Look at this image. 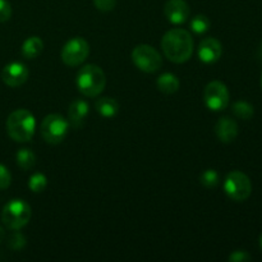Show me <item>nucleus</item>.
<instances>
[{"label": "nucleus", "instance_id": "21", "mask_svg": "<svg viewBox=\"0 0 262 262\" xmlns=\"http://www.w3.org/2000/svg\"><path fill=\"white\" fill-rule=\"evenodd\" d=\"M210 28V19L204 14H197L191 20V30L197 35L207 32Z\"/></svg>", "mask_w": 262, "mask_h": 262}, {"label": "nucleus", "instance_id": "28", "mask_svg": "<svg viewBox=\"0 0 262 262\" xmlns=\"http://www.w3.org/2000/svg\"><path fill=\"white\" fill-rule=\"evenodd\" d=\"M4 237H5V232H4V229H3V228L0 227V243L3 242V239H4Z\"/></svg>", "mask_w": 262, "mask_h": 262}, {"label": "nucleus", "instance_id": "24", "mask_svg": "<svg viewBox=\"0 0 262 262\" xmlns=\"http://www.w3.org/2000/svg\"><path fill=\"white\" fill-rule=\"evenodd\" d=\"M12 183V174L8 170V168L3 164H0V191L7 189Z\"/></svg>", "mask_w": 262, "mask_h": 262}, {"label": "nucleus", "instance_id": "3", "mask_svg": "<svg viewBox=\"0 0 262 262\" xmlns=\"http://www.w3.org/2000/svg\"><path fill=\"white\" fill-rule=\"evenodd\" d=\"M36 120L32 113L26 109L13 112L7 119V132L15 142H27L33 137Z\"/></svg>", "mask_w": 262, "mask_h": 262}, {"label": "nucleus", "instance_id": "17", "mask_svg": "<svg viewBox=\"0 0 262 262\" xmlns=\"http://www.w3.org/2000/svg\"><path fill=\"white\" fill-rule=\"evenodd\" d=\"M43 50V42L38 36H31L23 42L22 55L26 59H35L41 55Z\"/></svg>", "mask_w": 262, "mask_h": 262}, {"label": "nucleus", "instance_id": "11", "mask_svg": "<svg viewBox=\"0 0 262 262\" xmlns=\"http://www.w3.org/2000/svg\"><path fill=\"white\" fill-rule=\"evenodd\" d=\"M166 19L173 25H183L189 17V5L186 0H168L164 7Z\"/></svg>", "mask_w": 262, "mask_h": 262}, {"label": "nucleus", "instance_id": "30", "mask_svg": "<svg viewBox=\"0 0 262 262\" xmlns=\"http://www.w3.org/2000/svg\"><path fill=\"white\" fill-rule=\"evenodd\" d=\"M261 87H262V76H261Z\"/></svg>", "mask_w": 262, "mask_h": 262}, {"label": "nucleus", "instance_id": "27", "mask_svg": "<svg viewBox=\"0 0 262 262\" xmlns=\"http://www.w3.org/2000/svg\"><path fill=\"white\" fill-rule=\"evenodd\" d=\"M251 260H252V257H251L250 253H248L247 251L243 250L234 251V252H232V255L229 256L230 262H247Z\"/></svg>", "mask_w": 262, "mask_h": 262}, {"label": "nucleus", "instance_id": "2", "mask_svg": "<svg viewBox=\"0 0 262 262\" xmlns=\"http://www.w3.org/2000/svg\"><path fill=\"white\" fill-rule=\"evenodd\" d=\"M77 89L87 97H96L104 91L106 77L104 71L96 64H87L77 73Z\"/></svg>", "mask_w": 262, "mask_h": 262}, {"label": "nucleus", "instance_id": "31", "mask_svg": "<svg viewBox=\"0 0 262 262\" xmlns=\"http://www.w3.org/2000/svg\"><path fill=\"white\" fill-rule=\"evenodd\" d=\"M261 50H262V45H261Z\"/></svg>", "mask_w": 262, "mask_h": 262}, {"label": "nucleus", "instance_id": "25", "mask_svg": "<svg viewBox=\"0 0 262 262\" xmlns=\"http://www.w3.org/2000/svg\"><path fill=\"white\" fill-rule=\"evenodd\" d=\"M94 4L100 12H112L117 5V0H94Z\"/></svg>", "mask_w": 262, "mask_h": 262}, {"label": "nucleus", "instance_id": "22", "mask_svg": "<svg viewBox=\"0 0 262 262\" xmlns=\"http://www.w3.org/2000/svg\"><path fill=\"white\" fill-rule=\"evenodd\" d=\"M48 186V178L42 173H35L28 181V187L33 193H40Z\"/></svg>", "mask_w": 262, "mask_h": 262}, {"label": "nucleus", "instance_id": "9", "mask_svg": "<svg viewBox=\"0 0 262 262\" xmlns=\"http://www.w3.org/2000/svg\"><path fill=\"white\" fill-rule=\"evenodd\" d=\"M229 91L228 87L220 81H212L205 87L204 101L205 105L212 112L224 110L229 104Z\"/></svg>", "mask_w": 262, "mask_h": 262}, {"label": "nucleus", "instance_id": "7", "mask_svg": "<svg viewBox=\"0 0 262 262\" xmlns=\"http://www.w3.org/2000/svg\"><path fill=\"white\" fill-rule=\"evenodd\" d=\"M132 60L140 71L145 73H155L163 66V59L159 51L150 45H138L132 51Z\"/></svg>", "mask_w": 262, "mask_h": 262}, {"label": "nucleus", "instance_id": "18", "mask_svg": "<svg viewBox=\"0 0 262 262\" xmlns=\"http://www.w3.org/2000/svg\"><path fill=\"white\" fill-rule=\"evenodd\" d=\"M15 160H17V165L22 170H31L36 165V155L30 148L18 150L17 155H15Z\"/></svg>", "mask_w": 262, "mask_h": 262}, {"label": "nucleus", "instance_id": "4", "mask_svg": "<svg viewBox=\"0 0 262 262\" xmlns=\"http://www.w3.org/2000/svg\"><path fill=\"white\" fill-rule=\"evenodd\" d=\"M31 206L23 200H12L2 211V220L10 230H19L31 219Z\"/></svg>", "mask_w": 262, "mask_h": 262}, {"label": "nucleus", "instance_id": "26", "mask_svg": "<svg viewBox=\"0 0 262 262\" xmlns=\"http://www.w3.org/2000/svg\"><path fill=\"white\" fill-rule=\"evenodd\" d=\"M12 17V7L7 0H0V22H7Z\"/></svg>", "mask_w": 262, "mask_h": 262}, {"label": "nucleus", "instance_id": "5", "mask_svg": "<svg viewBox=\"0 0 262 262\" xmlns=\"http://www.w3.org/2000/svg\"><path fill=\"white\" fill-rule=\"evenodd\" d=\"M41 136L45 142L50 145H59L68 135V119L59 114H49L41 123Z\"/></svg>", "mask_w": 262, "mask_h": 262}, {"label": "nucleus", "instance_id": "23", "mask_svg": "<svg viewBox=\"0 0 262 262\" xmlns=\"http://www.w3.org/2000/svg\"><path fill=\"white\" fill-rule=\"evenodd\" d=\"M8 246H9V248H12V250L14 251L22 250L26 246L25 235L20 232H13L12 234H10L9 239H8Z\"/></svg>", "mask_w": 262, "mask_h": 262}, {"label": "nucleus", "instance_id": "14", "mask_svg": "<svg viewBox=\"0 0 262 262\" xmlns=\"http://www.w3.org/2000/svg\"><path fill=\"white\" fill-rule=\"evenodd\" d=\"M215 132L222 142L230 143L237 138L238 124L232 118L223 117L217 120L216 125H215Z\"/></svg>", "mask_w": 262, "mask_h": 262}, {"label": "nucleus", "instance_id": "12", "mask_svg": "<svg viewBox=\"0 0 262 262\" xmlns=\"http://www.w3.org/2000/svg\"><path fill=\"white\" fill-rule=\"evenodd\" d=\"M223 54V46L219 40L214 37H207L200 42L199 58L202 63L212 64L216 63Z\"/></svg>", "mask_w": 262, "mask_h": 262}, {"label": "nucleus", "instance_id": "16", "mask_svg": "<svg viewBox=\"0 0 262 262\" xmlns=\"http://www.w3.org/2000/svg\"><path fill=\"white\" fill-rule=\"evenodd\" d=\"M156 86H158L159 91L163 92L165 95H173L179 90L181 82H179L178 77L173 73H163L156 81Z\"/></svg>", "mask_w": 262, "mask_h": 262}, {"label": "nucleus", "instance_id": "10", "mask_svg": "<svg viewBox=\"0 0 262 262\" xmlns=\"http://www.w3.org/2000/svg\"><path fill=\"white\" fill-rule=\"evenodd\" d=\"M30 77V71L27 67L19 61H12L7 64L2 71V79L7 86L19 87L26 83Z\"/></svg>", "mask_w": 262, "mask_h": 262}, {"label": "nucleus", "instance_id": "13", "mask_svg": "<svg viewBox=\"0 0 262 262\" xmlns=\"http://www.w3.org/2000/svg\"><path fill=\"white\" fill-rule=\"evenodd\" d=\"M90 106L86 100L76 99L68 109V122L71 127L74 129H78L86 122V118L89 117Z\"/></svg>", "mask_w": 262, "mask_h": 262}, {"label": "nucleus", "instance_id": "15", "mask_svg": "<svg viewBox=\"0 0 262 262\" xmlns=\"http://www.w3.org/2000/svg\"><path fill=\"white\" fill-rule=\"evenodd\" d=\"M96 112L104 118H114L119 113V104L113 97H100L95 102Z\"/></svg>", "mask_w": 262, "mask_h": 262}, {"label": "nucleus", "instance_id": "29", "mask_svg": "<svg viewBox=\"0 0 262 262\" xmlns=\"http://www.w3.org/2000/svg\"><path fill=\"white\" fill-rule=\"evenodd\" d=\"M260 247H261V250H262V234L260 235Z\"/></svg>", "mask_w": 262, "mask_h": 262}, {"label": "nucleus", "instance_id": "8", "mask_svg": "<svg viewBox=\"0 0 262 262\" xmlns=\"http://www.w3.org/2000/svg\"><path fill=\"white\" fill-rule=\"evenodd\" d=\"M90 55V45L83 37H73L61 49V60L68 67H77Z\"/></svg>", "mask_w": 262, "mask_h": 262}, {"label": "nucleus", "instance_id": "6", "mask_svg": "<svg viewBox=\"0 0 262 262\" xmlns=\"http://www.w3.org/2000/svg\"><path fill=\"white\" fill-rule=\"evenodd\" d=\"M224 191L233 201L243 202L252 193V184L245 173L239 170H233L225 178Z\"/></svg>", "mask_w": 262, "mask_h": 262}, {"label": "nucleus", "instance_id": "19", "mask_svg": "<svg viewBox=\"0 0 262 262\" xmlns=\"http://www.w3.org/2000/svg\"><path fill=\"white\" fill-rule=\"evenodd\" d=\"M233 113H234L235 117L243 120H248L255 114V107L247 101H237L233 105Z\"/></svg>", "mask_w": 262, "mask_h": 262}, {"label": "nucleus", "instance_id": "20", "mask_svg": "<svg viewBox=\"0 0 262 262\" xmlns=\"http://www.w3.org/2000/svg\"><path fill=\"white\" fill-rule=\"evenodd\" d=\"M219 182L220 177L219 174H217V171L214 170V169H206V170L202 171L201 176H200V183L209 189L217 187Z\"/></svg>", "mask_w": 262, "mask_h": 262}, {"label": "nucleus", "instance_id": "1", "mask_svg": "<svg viewBox=\"0 0 262 262\" xmlns=\"http://www.w3.org/2000/svg\"><path fill=\"white\" fill-rule=\"evenodd\" d=\"M161 49L173 63H186L193 53V38L183 28H171L161 38Z\"/></svg>", "mask_w": 262, "mask_h": 262}]
</instances>
